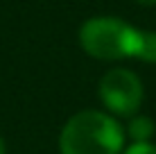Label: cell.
Instances as JSON below:
<instances>
[{
  "label": "cell",
  "mask_w": 156,
  "mask_h": 154,
  "mask_svg": "<svg viewBox=\"0 0 156 154\" xmlns=\"http://www.w3.org/2000/svg\"><path fill=\"white\" fill-rule=\"evenodd\" d=\"M125 134L120 123L104 111H79L61 129V154H120Z\"/></svg>",
  "instance_id": "6da1fadb"
},
{
  "label": "cell",
  "mask_w": 156,
  "mask_h": 154,
  "mask_svg": "<svg viewBox=\"0 0 156 154\" xmlns=\"http://www.w3.org/2000/svg\"><path fill=\"white\" fill-rule=\"evenodd\" d=\"M136 32L129 23L113 16H98L79 27V45L86 55L102 61L133 57Z\"/></svg>",
  "instance_id": "7a4b0ae2"
},
{
  "label": "cell",
  "mask_w": 156,
  "mask_h": 154,
  "mask_svg": "<svg viewBox=\"0 0 156 154\" xmlns=\"http://www.w3.org/2000/svg\"><path fill=\"white\" fill-rule=\"evenodd\" d=\"M98 93L102 104L111 113L125 116V118L136 116L143 104V84L136 73L127 68H111L109 73H104V77L100 79Z\"/></svg>",
  "instance_id": "3957f363"
},
{
  "label": "cell",
  "mask_w": 156,
  "mask_h": 154,
  "mask_svg": "<svg viewBox=\"0 0 156 154\" xmlns=\"http://www.w3.org/2000/svg\"><path fill=\"white\" fill-rule=\"evenodd\" d=\"M133 57L145 63H156V32H136V45H133Z\"/></svg>",
  "instance_id": "277c9868"
},
{
  "label": "cell",
  "mask_w": 156,
  "mask_h": 154,
  "mask_svg": "<svg viewBox=\"0 0 156 154\" xmlns=\"http://www.w3.org/2000/svg\"><path fill=\"white\" fill-rule=\"evenodd\" d=\"M154 120L149 118V116H131L127 123V134L131 136L133 143H149V138L154 136Z\"/></svg>",
  "instance_id": "5b68a950"
},
{
  "label": "cell",
  "mask_w": 156,
  "mask_h": 154,
  "mask_svg": "<svg viewBox=\"0 0 156 154\" xmlns=\"http://www.w3.org/2000/svg\"><path fill=\"white\" fill-rule=\"evenodd\" d=\"M125 154H156V145H152V143H133L131 147H127Z\"/></svg>",
  "instance_id": "8992f818"
},
{
  "label": "cell",
  "mask_w": 156,
  "mask_h": 154,
  "mask_svg": "<svg viewBox=\"0 0 156 154\" xmlns=\"http://www.w3.org/2000/svg\"><path fill=\"white\" fill-rule=\"evenodd\" d=\"M138 5H143V7H154L156 5V0H136Z\"/></svg>",
  "instance_id": "52a82bcc"
},
{
  "label": "cell",
  "mask_w": 156,
  "mask_h": 154,
  "mask_svg": "<svg viewBox=\"0 0 156 154\" xmlns=\"http://www.w3.org/2000/svg\"><path fill=\"white\" fill-rule=\"evenodd\" d=\"M0 154H5V141L0 138Z\"/></svg>",
  "instance_id": "ba28073f"
}]
</instances>
